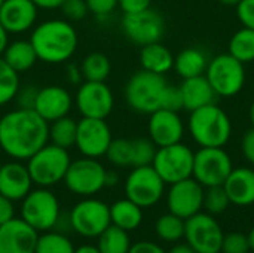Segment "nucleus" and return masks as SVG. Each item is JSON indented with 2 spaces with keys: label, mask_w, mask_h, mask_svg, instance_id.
I'll use <instances>...</instances> for the list:
<instances>
[{
  "label": "nucleus",
  "mask_w": 254,
  "mask_h": 253,
  "mask_svg": "<svg viewBox=\"0 0 254 253\" xmlns=\"http://www.w3.org/2000/svg\"><path fill=\"white\" fill-rule=\"evenodd\" d=\"M49 142V122L33 109L16 107L0 118V149L12 160L27 161Z\"/></svg>",
  "instance_id": "nucleus-1"
},
{
  "label": "nucleus",
  "mask_w": 254,
  "mask_h": 253,
  "mask_svg": "<svg viewBox=\"0 0 254 253\" xmlns=\"http://www.w3.org/2000/svg\"><path fill=\"white\" fill-rule=\"evenodd\" d=\"M39 61L46 64H61L68 61L79 43L77 31L70 21L63 18L46 19L31 28L28 39Z\"/></svg>",
  "instance_id": "nucleus-2"
},
{
  "label": "nucleus",
  "mask_w": 254,
  "mask_h": 253,
  "mask_svg": "<svg viewBox=\"0 0 254 253\" xmlns=\"http://www.w3.org/2000/svg\"><path fill=\"white\" fill-rule=\"evenodd\" d=\"M188 128L201 148H223L232 136V122L228 113L214 103L192 110Z\"/></svg>",
  "instance_id": "nucleus-3"
},
{
  "label": "nucleus",
  "mask_w": 254,
  "mask_h": 253,
  "mask_svg": "<svg viewBox=\"0 0 254 253\" xmlns=\"http://www.w3.org/2000/svg\"><path fill=\"white\" fill-rule=\"evenodd\" d=\"M167 85L168 82L164 75L141 69L128 79L125 85V100L134 112L150 115L161 109V100Z\"/></svg>",
  "instance_id": "nucleus-4"
},
{
  "label": "nucleus",
  "mask_w": 254,
  "mask_h": 253,
  "mask_svg": "<svg viewBox=\"0 0 254 253\" xmlns=\"http://www.w3.org/2000/svg\"><path fill=\"white\" fill-rule=\"evenodd\" d=\"M70 163L71 157L67 149L48 142L27 160V169L34 185L49 188L64 180Z\"/></svg>",
  "instance_id": "nucleus-5"
},
{
  "label": "nucleus",
  "mask_w": 254,
  "mask_h": 253,
  "mask_svg": "<svg viewBox=\"0 0 254 253\" xmlns=\"http://www.w3.org/2000/svg\"><path fill=\"white\" fill-rule=\"evenodd\" d=\"M21 218L37 233L51 231L58 225L61 218L60 201L57 195L48 188L42 186L31 189L22 198Z\"/></svg>",
  "instance_id": "nucleus-6"
},
{
  "label": "nucleus",
  "mask_w": 254,
  "mask_h": 253,
  "mask_svg": "<svg viewBox=\"0 0 254 253\" xmlns=\"http://www.w3.org/2000/svg\"><path fill=\"white\" fill-rule=\"evenodd\" d=\"M205 78L217 97H234L246 84V69L241 61L228 54H220L208 61Z\"/></svg>",
  "instance_id": "nucleus-7"
},
{
  "label": "nucleus",
  "mask_w": 254,
  "mask_h": 253,
  "mask_svg": "<svg viewBox=\"0 0 254 253\" xmlns=\"http://www.w3.org/2000/svg\"><path fill=\"white\" fill-rule=\"evenodd\" d=\"M104 166L95 158L82 157L70 163L64 176L65 188L80 197H94L106 188Z\"/></svg>",
  "instance_id": "nucleus-8"
},
{
  "label": "nucleus",
  "mask_w": 254,
  "mask_h": 253,
  "mask_svg": "<svg viewBox=\"0 0 254 253\" xmlns=\"http://www.w3.org/2000/svg\"><path fill=\"white\" fill-rule=\"evenodd\" d=\"M68 224L76 234L85 239H97L107 227L112 225L110 206L101 200L85 197L71 209Z\"/></svg>",
  "instance_id": "nucleus-9"
},
{
  "label": "nucleus",
  "mask_w": 254,
  "mask_h": 253,
  "mask_svg": "<svg viewBox=\"0 0 254 253\" xmlns=\"http://www.w3.org/2000/svg\"><path fill=\"white\" fill-rule=\"evenodd\" d=\"M193 157L195 152L189 146L179 142L170 146L158 148L152 166L165 185H171L192 177Z\"/></svg>",
  "instance_id": "nucleus-10"
},
{
  "label": "nucleus",
  "mask_w": 254,
  "mask_h": 253,
  "mask_svg": "<svg viewBox=\"0 0 254 253\" xmlns=\"http://www.w3.org/2000/svg\"><path fill=\"white\" fill-rule=\"evenodd\" d=\"M125 197L141 209L152 207L161 201L165 192V182L156 173L153 166L132 167L125 179Z\"/></svg>",
  "instance_id": "nucleus-11"
},
{
  "label": "nucleus",
  "mask_w": 254,
  "mask_h": 253,
  "mask_svg": "<svg viewBox=\"0 0 254 253\" xmlns=\"http://www.w3.org/2000/svg\"><path fill=\"white\" fill-rule=\"evenodd\" d=\"M232 169V160L223 148H201L193 157L192 177L204 188L220 186Z\"/></svg>",
  "instance_id": "nucleus-12"
},
{
  "label": "nucleus",
  "mask_w": 254,
  "mask_h": 253,
  "mask_svg": "<svg viewBox=\"0 0 254 253\" xmlns=\"http://www.w3.org/2000/svg\"><path fill=\"white\" fill-rule=\"evenodd\" d=\"M223 230L216 218L199 212L185 221V240L196 253H220Z\"/></svg>",
  "instance_id": "nucleus-13"
},
{
  "label": "nucleus",
  "mask_w": 254,
  "mask_h": 253,
  "mask_svg": "<svg viewBox=\"0 0 254 253\" xmlns=\"http://www.w3.org/2000/svg\"><path fill=\"white\" fill-rule=\"evenodd\" d=\"M74 106L82 118L107 119L115 107V95L106 82L83 81L77 86Z\"/></svg>",
  "instance_id": "nucleus-14"
},
{
  "label": "nucleus",
  "mask_w": 254,
  "mask_h": 253,
  "mask_svg": "<svg viewBox=\"0 0 254 253\" xmlns=\"http://www.w3.org/2000/svg\"><path fill=\"white\" fill-rule=\"evenodd\" d=\"M122 31L128 40L144 46L161 42L165 33V21L162 15L152 7L135 13H124Z\"/></svg>",
  "instance_id": "nucleus-15"
},
{
  "label": "nucleus",
  "mask_w": 254,
  "mask_h": 253,
  "mask_svg": "<svg viewBox=\"0 0 254 253\" xmlns=\"http://www.w3.org/2000/svg\"><path fill=\"white\" fill-rule=\"evenodd\" d=\"M113 140L112 130L106 119L82 118L77 121L76 148L82 157L100 160L106 157V152Z\"/></svg>",
  "instance_id": "nucleus-16"
},
{
  "label": "nucleus",
  "mask_w": 254,
  "mask_h": 253,
  "mask_svg": "<svg viewBox=\"0 0 254 253\" xmlns=\"http://www.w3.org/2000/svg\"><path fill=\"white\" fill-rule=\"evenodd\" d=\"M202 203L204 186L193 177H188L170 185L167 192V207L170 213L186 221L190 216L202 212Z\"/></svg>",
  "instance_id": "nucleus-17"
},
{
  "label": "nucleus",
  "mask_w": 254,
  "mask_h": 253,
  "mask_svg": "<svg viewBox=\"0 0 254 253\" xmlns=\"http://www.w3.org/2000/svg\"><path fill=\"white\" fill-rule=\"evenodd\" d=\"M147 131L149 139L156 148H164L182 142L185 136V124L179 112L158 109L149 115Z\"/></svg>",
  "instance_id": "nucleus-18"
},
{
  "label": "nucleus",
  "mask_w": 254,
  "mask_h": 253,
  "mask_svg": "<svg viewBox=\"0 0 254 253\" xmlns=\"http://www.w3.org/2000/svg\"><path fill=\"white\" fill-rule=\"evenodd\" d=\"M39 233L22 218L0 225V253H34Z\"/></svg>",
  "instance_id": "nucleus-19"
},
{
  "label": "nucleus",
  "mask_w": 254,
  "mask_h": 253,
  "mask_svg": "<svg viewBox=\"0 0 254 253\" xmlns=\"http://www.w3.org/2000/svg\"><path fill=\"white\" fill-rule=\"evenodd\" d=\"M74 104V98L60 85H46L39 88L33 110L42 116L46 122H52L63 116H67Z\"/></svg>",
  "instance_id": "nucleus-20"
},
{
  "label": "nucleus",
  "mask_w": 254,
  "mask_h": 253,
  "mask_svg": "<svg viewBox=\"0 0 254 253\" xmlns=\"http://www.w3.org/2000/svg\"><path fill=\"white\" fill-rule=\"evenodd\" d=\"M39 7L31 0H4L0 7V24L9 34H21L36 25Z\"/></svg>",
  "instance_id": "nucleus-21"
},
{
  "label": "nucleus",
  "mask_w": 254,
  "mask_h": 253,
  "mask_svg": "<svg viewBox=\"0 0 254 253\" xmlns=\"http://www.w3.org/2000/svg\"><path fill=\"white\" fill-rule=\"evenodd\" d=\"M31 176L28 173L27 164L18 160L3 163L0 167V194L6 198L15 201H22V198L31 191L33 186Z\"/></svg>",
  "instance_id": "nucleus-22"
},
{
  "label": "nucleus",
  "mask_w": 254,
  "mask_h": 253,
  "mask_svg": "<svg viewBox=\"0 0 254 253\" xmlns=\"http://www.w3.org/2000/svg\"><path fill=\"white\" fill-rule=\"evenodd\" d=\"M223 188L231 200V204L247 207L254 204V170L250 167L232 169L226 177Z\"/></svg>",
  "instance_id": "nucleus-23"
},
{
  "label": "nucleus",
  "mask_w": 254,
  "mask_h": 253,
  "mask_svg": "<svg viewBox=\"0 0 254 253\" xmlns=\"http://www.w3.org/2000/svg\"><path fill=\"white\" fill-rule=\"evenodd\" d=\"M180 91L183 95V109L188 112L196 110L207 104H213L217 97L205 75L183 79Z\"/></svg>",
  "instance_id": "nucleus-24"
},
{
  "label": "nucleus",
  "mask_w": 254,
  "mask_h": 253,
  "mask_svg": "<svg viewBox=\"0 0 254 253\" xmlns=\"http://www.w3.org/2000/svg\"><path fill=\"white\" fill-rule=\"evenodd\" d=\"M140 64L143 70L156 75H165L174 67V57L167 46H164L161 42H155L141 46Z\"/></svg>",
  "instance_id": "nucleus-25"
},
{
  "label": "nucleus",
  "mask_w": 254,
  "mask_h": 253,
  "mask_svg": "<svg viewBox=\"0 0 254 253\" xmlns=\"http://www.w3.org/2000/svg\"><path fill=\"white\" fill-rule=\"evenodd\" d=\"M1 58L18 73L30 70L39 61L31 42L24 39H18L7 43Z\"/></svg>",
  "instance_id": "nucleus-26"
},
{
  "label": "nucleus",
  "mask_w": 254,
  "mask_h": 253,
  "mask_svg": "<svg viewBox=\"0 0 254 253\" xmlns=\"http://www.w3.org/2000/svg\"><path fill=\"white\" fill-rule=\"evenodd\" d=\"M208 67V58L204 51L198 48H186L174 57V70L182 79L205 75Z\"/></svg>",
  "instance_id": "nucleus-27"
},
{
  "label": "nucleus",
  "mask_w": 254,
  "mask_h": 253,
  "mask_svg": "<svg viewBox=\"0 0 254 253\" xmlns=\"http://www.w3.org/2000/svg\"><path fill=\"white\" fill-rule=\"evenodd\" d=\"M110 222L125 231L137 230L143 222V209L127 197L110 206Z\"/></svg>",
  "instance_id": "nucleus-28"
},
{
  "label": "nucleus",
  "mask_w": 254,
  "mask_h": 253,
  "mask_svg": "<svg viewBox=\"0 0 254 253\" xmlns=\"http://www.w3.org/2000/svg\"><path fill=\"white\" fill-rule=\"evenodd\" d=\"M77 121L71 116H63L49 122V143L63 149H71L76 145Z\"/></svg>",
  "instance_id": "nucleus-29"
},
{
  "label": "nucleus",
  "mask_w": 254,
  "mask_h": 253,
  "mask_svg": "<svg viewBox=\"0 0 254 253\" xmlns=\"http://www.w3.org/2000/svg\"><path fill=\"white\" fill-rule=\"evenodd\" d=\"M80 72L83 81L106 82L112 72V63L103 52H91L80 63Z\"/></svg>",
  "instance_id": "nucleus-30"
},
{
  "label": "nucleus",
  "mask_w": 254,
  "mask_h": 253,
  "mask_svg": "<svg viewBox=\"0 0 254 253\" xmlns=\"http://www.w3.org/2000/svg\"><path fill=\"white\" fill-rule=\"evenodd\" d=\"M97 248L100 253H128L131 248V239L128 231L110 225L98 237Z\"/></svg>",
  "instance_id": "nucleus-31"
},
{
  "label": "nucleus",
  "mask_w": 254,
  "mask_h": 253,
  "mask_svg": "<svg viewBox=\"0 0 254 253\" xmlns=\"http://www.w3.org/2000/svg\"><path fill=\"white\" fill-rule=\"evenodd\" d=\"M229 54L243 64L254 61V30L243 27L229 40Z\"/></svg>",
  "instance_id": "nucleus-32"
},
{
  "label": "nucleus",
  "mask_w": 254,
  "mask_h": 253,
  "mask_svg": "<svg viewBox=\"0 0 254 253\" xmlns=\"http://www.w3.org/2000/svg\"><path fill=\"white\" fill-rule=\"evenodd\" d=\"M156 236L167 243H177L185 239V219L173 213H165L155 224Z\"/></svg>",
  "instance_id": "nucleus-33"
},
{
  "label": "nucleus",
  "mask_w": 254,
  "mask_h": 253,
  "mask_svg": "<svg viewBox=\"0 0 254 253\" xmlns=\"http://www.w3.org/2000/svg\"><path fill=\"white\" fill-rule=\"evenodd\" d=\"M74 246L71 240L58 231H45L39 236L34 253H73Z\"/></svg>",
  "instance_id": "nucleus-34"
},
{
  "label": "nucleus",
  "mask_w": 254,
  "mask_h": 253,
  "mask_svg": "<svg viewBox=\"0 0 254 253\" xmlns=\"http://www.w3.org/2000/svg\"><path fill=\"white\" fill-rule=\"evenodd\" d=\"M19 89V73L0 57V107L10 103Z\"/></svg>",
  "instance_id": "nucleus-35"
},
{
  "label": "nucleus",
  "mask_w": 254,
  "mask_h": 253,
  "mask_svg": "<svg viewBox=\"0 0 254 253\" xmlns=\"http://www.w3.org/2000/svg\"><path fill=\"white\" fill-rule=\"evenodd\" d=\"M231 206V200L223 188V185L220 186H210V188H204V203H202V209L213 215H223L228 207Z\"/></svg>",
  "instance_id": "nucleus-36"
},
{
  "label": "nucleus",
  "mask_w": 254,
  "mask_h": 253,
  "mask_svg": "<svg viewBox=\"0 0 254 253\" xmlns=\"http://www.w3.org/2000/svg\"><path fill=\"white\" fill-rule=\"evenodd\" d=\"M106 158L115 167H131V163H132L131 140L113 139L107 152H106Z\"/></svg>",
  "instance_id": "nucleus-37"
},
{
  "label": "nucleus",
  "mask_w": 254,
  "mask_h": 253,
  "mask_svg": "<svg viewBox=\"0 0 254 253\" xmlns=\"http://www.w3.org/2000/svg\"><path fill=\"white\" fill-rule=\"evenodd\" d=\"M132 146V163L131 167H141V166H152L155 154H156V145L150 139H134L131 140Z\"/></svg>",
  "instance_id": "nucleus-38"
},
{
  "label": "nucleus",
  "mask_w": 254,
  "mask_h": 253,
  "mask_svg": "<svg viewBox=\"0 0 254 253\" xmlns=\"http://www.w3.org/2000/svg\"><path fill=\"white\" fill-rule=\"evenodd\" d=\"M250 245L249 239L243 233H228L223 236L222 242V252L220 253H249Z\"/></svg>",
  "instance_id": "nucleus-39"
},
{
  "label": "nucleus",
  "mask_w": 254,
  "mask_h": 253,
  "mask_svg": "<svg viewBox=\"0 0 254 253\" xmlns=\"http://www.w3.org/2000/svg\"><path fill=\"white\" fill-rule=\"evenodd\" d=\"M60 9H61L64 18L70 22L80 21L89 13L86 0H64V3L61 4Z\"/></svg>",
  "instance_id": "nucleus-40"
},
{
  "label": "nucleus",
  "mask_w": 254,
  "mask_h": 253,
  "mask_svg": "<svg viewBox=\"0 0 254 253\" xmlns=\"http://www.w3.org/2000/svg\"><path fill=\"white\" fill-rule=\"evenodd\" d=\"M161 109H167L173 112H180L183 109V95L180 86H173V85L165 86L161 100Z\"/></svg>",
  "instance_id": "nucleus-41"
},
{
  "label": "nucleus",
  "mask_w": 254,
  "mask_h": 253,
  "mask_svg": "<svg viewBox=\"0 0 254 253\" xmlns=\"http://www.w3.org/2000/svg\"><path fill=\"white\" fill-rule=\"evenodd\" d=\"M86 4L89 13L97 18H107L116 10L118 0H86Z\"/></svg>",
  "instance_id": "nucleus-42"
},
{
  "label": "nucleus",
  "mask_w": 254,
  "mask_h": 253,
  "mask_svg": "<svg viewBox=\"0 0 254 253\" xmlns=\"http://www.w3.org/2000/svg\"><path fill=\"white\" fill-rule=\"evenodd\" d=\"M37 91L39 88H34L31 85H27L24 88L19 86L16 95H15V103H16V107H21V109H33L34 107V101H36V95H37Z\"/></svg>",
  "instance_id": "nucleus-43"
},
{
  "label": "nucleus",
  "mask_w": 254,
  "mask_h": 253,
  "mask_svg": "<svg viewBox=\"0 0 254 253\" xmlns=\"http://www.w3.org/2000/svg\"><path fill=\"white\" fill-rule=\"evenodd\" d=\"M237 16L243 27L254 30V0H241L237 6Z\"/></svg>",
  "instance_id": "nucleus-44"
},
{
  "label": "nucleus",
  "mask_w": 254,
  "mask_h": 253,
  "mask_svg": "<svg viewBox=\"0 0 254 253\" xmlns=\"http://www.w3.org/2000/svg\"><path fill=\"white\" fill-rule=\"evenodd\" d=\"M152 4V0H118V7L124 13H135L141 12L144 9H149Z\"/></svg>",
  "instance_id": "nucleus-45"
},
{
  "label": "nucleus",
  "mask_w": 254,
  "mask_h": 253,
  "mask_svg": "<svg viewBox=\"0 0 254 253\" xmlns=\"http://www.w3.org/2000/svg\"><path fill=\"white\" fill-rule=\"evenodd\" d=\"M241 151L244 158L254 166V128L252 127L241 140Z\"/></svg>",
  "instance_id": "nucleus-46"
},
{
  "label": "nucleus",
  "mask_w": 254,
  "mask_h": 253,
  "mask_svg": "<svg viewBox=\"0 0 254 253\" xmlns=\"http://www.w3.org/2000/svg\"><path fill=\"white\" fill-rule=\"evenodd\" d=\"M128 253H167L159 245L153 243V242H147V240H143V242H137L134 245H131L129 248V252Z\"/></svg>",
  "instance_id": "nucleus-47"
},
{
  "label": "nucleus",
  "mask_w": 254,
  "mask_h": 253,
  "mask_svg": "<svg viewBox=\"0 0 254 253\" xmlns=\"http://www.w3.org/2000/svg\"><path fill=\"white\" fill-rule=\"evenodd\" d=\"M12 218H15V207H13V201L6 198L4 195L0 194V225L6 224L7 221H10Z\"/></svg>",
  "instance_id": "nucleus-48"
},
{
  "label": "nucleus",
  "mask_w": 254,
  "mask_h": 253,
  "mask_svg": "<svg viewBox=\"0 0 254 253\" xmlns=\"http://www.w3.org/2000/svg\"><path fill=\"white\" fill-rule=\"evenodd\" d=\"M65 78H67V82L71 84V85H80L83 82V76H82V72H80V66L77 64H67V69H65Z\"/></svg>",
  "instance_id": "nucleus-49"
},
{
  "label": "nucleus",
  "mask_w": 254,
  "mask_h": 253,
  "mask_svg": "<svg viewBox=\"0 0 254 253\" xmlns=\"http://www.w3.org/2000/svg\"><path fill=\"white\" fill-rule=\"evenodd\" d=\"M39 9H46V10H54L60 9L64 0H31Z\"/></svg>",
  "instance_id": "nucleus-50"
},
{
  "label": "nucleus",
  "mask_w": 254,
  "mask_h": 253,
  "mask_svg": "<svg viewBox=\"0 0 254 253\" xmlns=\"http://www.w3.org/2000/svg\"><path fill=\"white\" fill-rule=\"evenodd\" d=\"M167 253H196L193 249H192V246L190 245H188V243H177V245H174L170 251Z\"/></svg>",
  "instance_id": "nucleus-51"
},
{
  "label": "nucleus",
  "mask_w": 254,
  "mask_h": 253,
  "mask_svg": "<svg viewBox=\"0 0 254 253\" xmlns=\"http://www.w3.org/2000/svg\"><path fill=\"white\" fill-rule=\"evenodd\" d=\"M119 183V174L113 170H107L106 173V188H113Z\"/></svg>",
  "instance_id": "nucleus-52"
},
{
  "label": "nucleus",
  "mask_w": 254,
  "mask_h": 253,
  "mask_svg": "<svg viewBox=\"0 0 254 253\" xmlns=\"http://www.w3.org/2000/svg\"><path fill=\"white\" fill-rule=\"evenodd\" d=\"M7 43H9V33L4 30V27L0 24V57L3 55V52H4V49H6V46H7Z\"/></svg>",
  "instance_id": "nucleus-53"
},
{
  "label": "nucleus",
  "mask_w": 254,
  "mask_h": 253,
  "mask_svg": "<svg viewBox=\"0 0 254 253\" xmlns=\"http://www.w3.org/2000/svg\"><path fill=\"white\" fill-rule=\"evenodd\" d=\"M73 253H100V251L94 245H82L79 248H74V252Z\"/></svg>",
  "instance_id": "nucleus-54"
},
{
  "label": "nucleus",
  "mask_w": 254,
  "mask_h": 253,
  "mask_svg": "<svg viewBox=\"0 0 254 253\" xmlns=\"http://www.w3.org/2000/svg\"><path fill=\"white\" fill-rule=\"evenodd\" d=\"M247 239H249V245H250V251L254 252V227L250 230V233L247 234Z\"/></svg>",
  "instance_id": "nucleus-55"
},
{
  "label": "nucleus",
  "mask_w": 254,
  "mask_h": 253,
  "mask_svg": "<svg viewBox=\"0 0 254 253\" xmlns=\"http://www.w3.org/2000/svg\"><path fill=\"white\" fill-rule=\"evenodd\" d=\"M219 1L222 4H225V6H234V7H237L241 0H219Z\"/></svg>",
  "instance_id": "nucleus-56"
},
{
  "label": "nucleus",
  "mask_w": 254,
  "mask_h": 253,
  "mask_svg": "<svg viewBox=\"0 0 254 253\" xmlns=\"http://www.w3.org/2000/svg\"><path fill=\"white\" fill-rule=\"evenodd\" d=\"M249 116H250V122H252V127L254 128V101L250 106V112H249Z\"/></svg>",
  "instance_id": "nucleus-57"
},
{
  "label": "nucleus",
  "mask_w": 254,
  "mask_h": 253,
  "mask_svg": "<svg viewBox=\"0 0 254 253\" xmlns=\"http://www.w3.org/2000/svg\"><path fill=\"white\" fill-rule=\"evenodd\" d=\"M3 1H4V0H0V7H1V4H3Z\"/></svg>",
  "instance_id": "nucleus-58"
},
{
  "label": "nucleus",
  "mask_w": 254,
  "mask_h": 253,
  "mask_svg": "<svg viewBox=\"0 0 254 253\" xmlns=\"http://www.w3.org/2000/svg\"><path fill=\"white\" fill-rule=\"evenodd\" d=\"M1 164H3V163H1V157H0V167H1Z\"/></svg>",
  "instance_id": "nucleus-59"
}]
</instances>
